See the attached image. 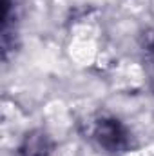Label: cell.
<instances>
[{
  "mask_svg": "<svg viewBox=\"0 0 154 156\" xmlns=\"http://www.w3.org/2000/svg\"><path fill=\"white\" fill-rule=\"evenodd\" d=\"M93 142L107 154L123 156L132 153L136 147V140L132 131L116 116H100L91 125Z\"/></svg>",
  "mask_w": 154,
  "mask_h": 156,
  "instance_id": "obj_1",
  "label": "cell"
},
{
  "mask_svg": "<svg viewBox=\"0 0 154 156\" xmlns=\"http://www.w3.org/2000/svg\"><path fill=\"white\" fill-rule=\"evenodd\" d=\"M53 154V142L47 133L31 131L24 136L18 145V156H51Z\"/></svg>",
  "mask_w": 154,
  "mask_h": 156,
  "instance_id": "obj_2",
  "label": "cell"
},
{
  "mask_svg": "<svg viewBox=\"0 0 154 156\" xmlns=\"http://www.w3.org/2000/svg\"><path fill=\"white\" fill-rule=\"evenodd\" d=\"M145 75L151 89L154 91V42H151L145 49Z\"/></svg>",
  "mask_w": 154,
  "mask_h": 156,
  "instance_id": "obj_3",
  "label": "cell"
}]
</instances>
